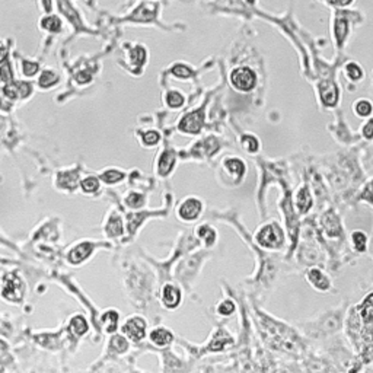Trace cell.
<instances>
[{"mask_svg":"<svg viewBox=\"0 0 373 373\" xmlns=\"http://www.w3.org/2000/svg\"><path fill=\"white\" fill-rule=\"evenodd\" d=\"M235 310H236V305L232 299H223L216 306V312L220 316H230L235 313Z\"/></svg>","mask_w":373,"mask_h":373,"instance_id":"obj_26","label":"cell"},{"mask_svg":"<svg viewBox=\"0 0 373 373\" xmlns=\"http://www.w3.org/2000/svg\"><path fill=\"white\" fill-rule=\"evenodd\" d=\"M204 123V115L201 111H194L182 117V120L178 124V130L185 134H197L203 127Z\"/></svg>","mask_w":373,"mask_h":373,"instance_id":"obj_7","label":"cell"},{"mask_svg":"<svg viewBox=\"0 0 373 373\" xmlns=\"http://www.w3.org/2000/svg\"><path fill=\"white\" fill-rule=\"evenodd\" d=\"M254 239L265 251H280L286 245V233L279 222L271 220L257 229Z\"/></svg>","mask_w":373,"mask_h":373,"instance_id":"obj_2","label":"cell"},{"mask_svg":"<svg viewBox=\"0 0 373 373\" xmlns=\"http://www.w3.org/2000/svg\"><path fill=\"white\" fill-rule=\"evenodd\" d=\"M295 206L299 210V213L306 215L307 212H310L312 206H313V197L310 190L307 188L306 185H302L295 196Z\"/></svg>","mask_w":373,"mask_h":373,"instance_id":"obj_11","label":"cell"},{"mask_svg":"<svg viewBox=\"0 0 373 373\" xmlns=\"http://www.w3.org/2000/svg\"><path fill=\"white\" fill-rule=\"evenodd\" d=\"M6 56H7V48L0 44V63L6 59Z\"/></svg>","mask_w":373,"mask_h":373,"instance_id":"obj_35","label":"cell"},{"mask_svg":"<svg viewBox=\"0 0 373 373\" xmlns=\"http://www.w3.org/2000/svg\"><path fill=\"white\" fill-rule=\"evenodd\" d=\"M353 112L360 118H369L373 114V102L371 99L360 98L353 104Z\"/></svg>","mask_w":373,"mask_h":373,"instance_id":"obj_16","label":"cell"},{"mask_svg":"<svg viewBox=\"0 0 373 373\" xmlns=\"http://www.w3.org/2000/svg\"><path fill=\"white\" fill-rule=\"evenodd\" d=\"M160 303L162 306L175 310L182 303V290L174 283H165L160 289Z\"/></svg>","mask_w":373,"mask_h":373,"instance_id":"obj_6","label":"cell"},{"mask_svg":"<svg viewBox=\"0 0 373 373\" xmlns=\"http://www.w3.org/2000/svg\"><path fill=\"white\" fill-rule=\"evenodd\" d=\"M80 188L88 194L96 193L99 190V179L95 176H86L80 181Z\"/></svg>","mask_w":373,"mask_h":373,"instance_id":"obj_27","label":"cell"},{"mask_svg":"<svg viewBox=\"0 0 373 373\" xmlns=\"http://www.w3.org/2000/svg\"><path fill=\"white\" fill-rule=\"evenodd\" d=\"M0 77H1L4 82H9V80H10L12 73H10V70H9V66H7V65H4V66L0 69Z\"/></svg>","mask_w":373,"mask_h":373,"instance_id":"obj_34","label":"cell"},{"mask_svg":"<svg viewBox=\"0 0 373 373\" xmlns=\"http://www.w3.org/2000/svg\"><path fill=\"white\" fill-rule=\"evenodd\" d=\"M107 232H108V236H120L123 235V222H121V218L118 215H112L111 219L108 220V224H107Z\"/></svg>","mask_w":373,"mask_h":373,"instance_id":"obj_23","label":"cell"},{"mask_svg":"<svg viewBox=\"0 0 373 373\" xmlns=\"http://www.w3.org/2000/svg\"><path fill=\"white\" fill-rule=\"evenodd\" d=\"M124 178H126V174L118 169H107V171H102L99 175V179L104 181L105 184H117V182H121Z\"/></svg>","mask_w":373,"mask_h":373,"instance_id":"obj_21","label":"cell"},{"mask_svg":"<svg viewBox=\"0 0 373 373\" xmlns=\"http://www.w3.org/2000/svg\"><path fill=\"white\" fill-rule=\"evenodd\" d=\"M41 23H43V28L50 32H59L62 29V22L56 16H45Z\"/></svg>","mask_w":373,"mask_h":373,"instance_id":"obj_29","label":"cell"},{"mask_svg":"<svg viewBox=\"0 0 373 373\" xmlns=\"http://www.w3.org/2000/svg\"><path fill=\"white\" fill-rule=\"evenodd\" d=\"M124 203L129 209L132 210H139V209H143L146 206V197L142 194V193H137V191H130L126 198H124Z\"/></svg>","mask_w":373,"mask_h":373,"instance_id":"obj_18","label":"cell"},{"mask_svg":"<svg viewBox=\"0 0 373 373\" xmlns=\"http://www.w3.org/2000/svg\"><path fill=\"white\" fill-rule=\"evenodd\" d=\"M353 248L357 252H365L368 249V235L363 230H353L350 235Z\"/></svg>","mask_w":373,"mask_h":373,"instance_id":"obj_19","label":"cell"},{"mask_svg":"<svg viewBox=\"0 0 373 373\" xmlns=\"http://www.w3.org/2000/svg\"><path fill=\"white\" fill-rule=\"evenodd\" d=\"M362 136L368 140H372L373 139V117H369L366 118V121L363 123L362 126Z\"/></svg>","mask_w":373,"mask_h":373,"instance_id":"obj_31","label":"cell"},{"mask_svg":"<svg viewBox=\"0 0 373 373\" xmlns=\"http://www.w3.org/2000/svg\"><path fill=\"white\" fill-rule=\"evenodd\" d=\"M57 80H59V76H57L54 72H51V70H44L43 75H41L40 79H38V85L44 89L51 88V86H54V85L57 83Z\"/></svg>","mask_w":373,"mask_h":373,"instance_id":"obj_25","label":"cell"},{"mask_svg":"<svg viewBox=\"0 0 373 373\" xmlns=\"http://www.w3.org/2000/svg\"><path fill=\"white\" fill-rule=\"evenodd\" d=\"M3 296L10 302H19L23 298V286L15 276H7L3 286Z\"/></svg>","mask_w":373,"mask_h":373,"instance_id":"obj_9","label":"cell"},{"mask_svg":"<svg viewBox=\"0 0 373 373\" xmlns=\"http://www.w3.org/2000/svg\"><path fill=\"white\" fill-rule=\"evenodd\" d=\"M165 104H166V107H169L171 110H179V108H182L184 104H185V96H184L182 92L175 90V89L168 90V92L165 93Z\"/></svg>","mask_w":373,"mask_h":373,"instance_id":"obj_17","label":"cell"},{"mask_svg":"<svg viewBox=\"0 0 373 373\" xmlns=\"http://www.w3.org/2000/svg\"><path fill=\"white\" fill-rule=\"evenodd\" d=\"M344 72H346V76L350 79L351 82H357L363 77V69L359 66L356 62H350L347 63L346 67H344Z\"/></svg>","mask_w":373,"mask_h":373,"instance_id":"obj_24","label":"cell"},{"mask_svg":"<svg viewBox=\"0 0 373 373\" xmlns=\"http://www.w3.org/2000/svg\"><path fill=\"white\" fill-rule=\"evenodd\" d=\"M123 334L126 335L127 340H130L133 343H139L146 337V331H148V322L145 318L134 315L130 316L124 321L123 327H121Z\"/></svg>","mask_w":373,"mask_h":373,"instance_id":"obj_5","label":"cell"},{"mask_svg":"<svg viewBox=\"0 0 373 373\" xmlns=\"http://www.w3.org/2000/svg\"><path fill=\"white\" fill-rule=\"evenodd\" d=\"M248 172V166L246 162L235 154L226 156L219 166L218 171V179L222 185L229 187V188H235L238 185H241L242 181L245 179Z\"/></svg>","mask_w":373,"mask_h":373,"instance_id":"obj_1","label":"cell"},{"mask_svg":"<svg viewBox=\"0 0 373 373\" xmlns=\"http://www.w3.org/2000/svg\"><path fill=\"white\" fill-rule=\"evenodd\" d=\"M102 321L105 324V331L107 332H115L118 327V321H120V313L117 310H107L102 315Z\"/></svg>","mask_w":373,"mask_h":373,"instance_id":"obj_20","label":"cell"},{"mask_svg":"<svg viewBox=\"0 0 373 373\" xmlns=\"http://www.w3.org/2000/svg\"><path fill=\"white\" fill-rule=\"evenodd\" d=\"M204 212V203L197 196H187L176 206V218L184 223L197 222Z\"/></svg>","mask_w":373,"mask_h":373,"instance_id":"obj_3","label":"cell"},{"mask_svg":"<svg viewBox=\"0 0 373 373\" xmlns=\"http://www.w3.org/2000/svg\"><path fill=\"white\" fill-rule=\"evenodd\" d=\"M93 251V245L89 243V242H82L79 245H76L70 252H69V261L72 264H79L82 261H85L88 258L89 255L92 254Z\"/></svg>","mask_w":373,"mask_h":373,"instance_id":"obj_12","label":"cell"},{"mask_svg":"<svg viewBox=\"0 0 373 373\" xmlns=\"http://www.w3.org/2000/svg\"><path fill=\"white\" fill-rule=\"evenodd\" d=\"M172 73L176 75L178 77H182V79H185V77H190V76H191V70H190L188 67L184 66V65H176V66L172 69Z\"/></svg>","mask_w":373,"mask_h":373,"instance_id":"obj_32","label":"cell"},{"mask_svg":"<svg viewBox=\"0 0 373 373\" xmlns=\"http://www.w3.org/2000/svg\"><path fill=\"white\" fill-rule=\"evenodd\" d=\"M229 80H230V85L233 86L235 90L248 93V92L255 89L257 82H258V76L251 67L239 66L235 67L229 73Z\"/></svg>","mask_w":373,"mask_h":373,"instance_id":"obj_4","label":"cell"},{"mask_svg":"<svg viewBox=\"0 0 373 373\" xmlns=\"http://www.w3.org/2000/svg\"><path fill=\"white\" fill-rule=\"evenodd\" d=\"M70 328L76 335H85L88 332V322L82 315H76L70 321Z\"/></svg>","mask_w":373,"mask_h":373,"instance_id":"obj_22","label":"cell"},{"mask_svg":"<svg viewBox=\"0 0 373 373\" xmlns=\"http://www.w3.org/2000/svg\"><path fill=\"white\" fill-rule=\"evenodd\" d=\"M159 142H160V134L156 130H148L142 134V143L146 148H153L156 145H159Z\"/></svg>","mask_w":373,"mask_h":373,"instance_id":"obj_28","label":"cell"},{"mask_svg":"<svg viewBox=\"0 0 373 373\" xmlns=\"http://www.w3.org/2000/svg\"><path fill=\"white\" fill-rule=\"evenodd\" d=\"M174 332L165 327H157L149 332V340L156 347H168L174 341Z\"/></svg>","mask_w":373,"mask_h":373,"instance_id":"obj_10","label":"cell"},{"mask_svg":"<svg viewBox=\"0 0 373 373\" xmlns=\"http://www.w3.org/2000/svg\"><path fill=\"white\" fill-rule=\"evenodd\" d=\"M351 0H338V3H341V4H349Z\"/></svg>","mask_w":373,"mask_h":373,"instance_id":"obj_36","label":"cell"},{"mask_svg":"<svg viewBox=\"0 0 373 373\" xmlns=\"http://www.w3.org/2000/svg\"><path fill=\"white\" fill-rule=\"evenodd\" d=\"M174 165H175V154L172 153V150H163V153L160 154V157L157 160V172H159V175H169L171 171L174 169Z\"/></svg>","mask_w":373,"mask_h":373,"instance_id":"obj_14","label":"cell"},{"mask_svg":"<svg viewBox=\"0 0 373 373\" xmlns=\"http://www.w3.org/2000/svg\"><path fill=\"white\" fill-rule=\"evenodd\" d=\"M241 148L249 154H255L260 152V148H261V143H260V139L252 134V133H246V134H242L241 136Z\"/></svg>","mask_w":373,"mask_h":373,"instance_id":"obj_15","label":"cell"},{"mask_svg":"<svg viewBox=\"0 0 373 373\" xmlns=\"http://www.w3.org/2000/svg\"><path fill=\"white\" fill-rule=\"evenodd\" d=\"M111 347H115L118 353H124L129 350V341L123 335H114L111 340Z\"/></svg>","mask_w":373,"mask_h":373,"instance_id":"obj_30","label":"cell"},{"mask_svg":"<svg viewBox=\"0 0 373 373\" xmlns=\"http://www.w3.org/2000/svg\"><path fill=\"white\" fill-rule=\"evenodd\" d=\"M23 66V73L26 75V76H34L37 72H38V65L37 63H31V62H23L22 63Z\"/></svg>","mask_w":373,"mask_h":373,"instance_id":"obj_33","label":"cell"},{"mask_svg":"<svg viewBox=\"0 0 373 373\" xmlns=\"http://www.w3.org/2000/svg\"><path fill=\"white\" fill-rule=\"evenodd\" d=\"M306 282L309 285L312 286L315 290H318V292H328L329 289H331V280H329V277L321 270V268H318V267H313V268H309L306 271Z\"/></svg>","mask_w":373,"mask_h":373,"instance_id":"obj_8","label":"cell"},{"mask_svg":"<svg viewBox=\"0 0 373 373\" xmlns=\"http://www.w3.org/2000/svg\"><path fill=\"white\" fill-rule=\"evenodd\" d=\"M196 233H197L198 239L203 242L206 246H209V248L213 246V245H216V242H218V230L212 224H209V223L200 224L197 229H196Z\"/></svg>","mask_w":373,"mask_h":373,"instance_id":"obj_13","label":"cell"}]
</instances>
